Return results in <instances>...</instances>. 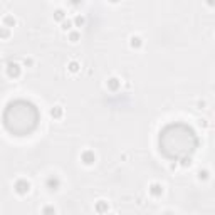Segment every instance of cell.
<instances>
[{"label":"cell","instance_id":"obj_12","mask_svg":"<svg viewBox=\"0 0 215 215\" xmlns=\"http://www.w3.org/2000/svg\"><path fill=\"white\" fill-rule=\"evenodd\" d=\"M69 41L71 42H77L79 41V32H71V34H69Z\"/></svg>","mask_w":215,"mask_h":215},{"label":"cell","instance_id":"obj_6","mask_svg":"<svg viewBox=\"0 0 215 215\" xmlns=\"http://www.w3.org/2000/svg\"><path fill=\"white\" fill-rule=\"evenodd\" d=\"M119 79L118 77H111L109 81H108V88H109L111 91H118V88H119Z\"/></svg>","mask_w":215,"mask_h":215},{"label":"cell","instance_id":"obj_9","mask_svg":"<svg viewBox=\"0 0 215 215\" xmlns=\"http://www.w3.org/2000/svg\"><path fill=\"white\" fill-rule=\"evenodd\" d=\"M64 17H66V14H64V10H61V9L54 12V19H56V20H64Z\"/></svg>","mask_w":215,"mask_h":215},{"label":"cell","instance_id":"obj_11","mask_svg":"<svg viewBox=\"0 0 215 215\" xmlns=\"http://www.w3.org/2000/svg\"><path fill=\"white\" fill-rule=\"evenodd\" d=\"M141 46V39L140 37H131V47H140Z\"/></svg>","mask_w":215,"mask_h":215},{"label":"cell","instance_id":"obj_7","mask_svg":"<svg viewBox=\"0 0 215 215\" xmlns=\"http://www.w3.org/2000/svg\"><path fill=\"white\" fill-rule=\"evenodd\" d=\"M51 116H52V118H56V119H59V118L62 116V108H61V106H56V108H52V111H51Z\"/></svg>","mask_w":215,"mask_h":215},{"label":"cell","instance_id":"obj_15","mask_svg":"<svg viewBox=\"0 0 215 215\" xmlns=\"http://www.w3.org/2000/svg\"><path fill=\"white\" fill-rule=\"evenodd\" d=\"M71 27H72V22H71V20L62 22V30H71Z\"/></svg>","mask_w":215,"mask_h":215},{"label":"cell","instance_id":"obj_5","mask_svg":"<svg viewBox=\"0 0 215 215\" xmlns=\"http://www.w3.org/2000/svg\"><path fill=\"white\" fill-rule=\"evenodd\" d=\"M59 178L57 177H51V178H47V188L49 190H57L59 188Z\"/></svg>","mask_w":215,"mask_h":215},{"label":"cell","instance_id":"obj_16","mask_svg":"<svg viewBox=\"0 0 215 215\" xmlns=\"http://www.w3.org/2000/svg\"><path fill=\"white\" fill-rule=\"evenodd\" d=\"M106 208H108V207L104 205V202H103V200H101L99 203H98V207H96V210H98V212H104Z\"/></svg>","mask_w":215,"mask_h":215},{"label":"cell","instance_id":"obj_13","mask_svg":"<svg viewBox=\"0 0 215 215\" xmlns=\"http://www.w3.org/2000/svg\"><path fill=\"white\" fill-rule=\"evenodd\" d=\"M84 22H86V20H84V17H81V15H77L76 19H74V24H76L77 27H81V25L84 24Z\"/></svg>","mask_w":215,"mask_h":215},{"label":"cell","instance_id":"obj_20","mask_svg":"<svg viewBox=\"0 0 215 215\" xmlns=\"http://www.w3.org/2000/svg\"><path fill=\"white\" fill-rule=\"evenodd\" d=\"M109 2H113V4H116V2H119V0H109Z\"/></svg>","mask_w":215,"mask_h":215},{"label":"cell","instance_id":"obj_3","mask_svg":"<svg viewBox=\"0 0 215 215\" xmlns=\"http://www.w3.org/2000/svg\"><path fill=\"white\" fill-rule=\"evenodd\" d=\"M150 193H151L153 197H160V195L163 193V187L160 183H151L150 185Z\"/></svg>","mask_w":215,"mask_h":215},{"label":"cell","instance_id":"obj_14","mask_svg":"<svg viewBox=\"0 0 215 215\" xmlns=\"http://www.w3.org/2000/svg\"><path fill=\"white\" fill-rule=\"evenodd\" d=\"M69 71H72V72H77V71H79V64H77V62H71V64H69Z\"/></svg>","mask_w":215,"mask_h":215},{"label":"cell","instance_id":"obj_1","mask_svg":"<svg viewBox=\"0 0 215 215\" xmlns=\"http://www.w3.org/2000/svg\"><path fill=\"white\" fill-rule=\"evenodd\" d=\"M29 190H30V183L27 182V180H19L15 183V192L19 195H25L29 193Z\"/></svg>","mask_w":215,"mask_h":215},{"label":"cell","instance_id":"obj_10","mask_svg":"<svg viewBox=\"0 0 215 215\" xmlns=\"http://www.w3.org/2000/svg\"><path fill=\"white\" fill-rule=\"evenodd\" d=\"M9 35H10L9 27H0V37H2V39H7Z\"/></svg>","mask_w":215,"mask_h":215},{"label":"cell","instance_id":"obj_19","mask_svg":"<svg viewBox=\"0 0 215 215\" xmlns=\"http://www.w3.org/2000/svg\"><path fill=\"white\" fill-rule=\"evenodd\" d=\"M25 66H32V61H30V59H25Z\"/></svg>","mask_w":215,"mask_h":215},{"label":"cell","instance_id":"obj_17","mask_svg":"<svg viewBox=\"0 0 215 215\" xmlns=\"http://www.w3.org/2000/svg\"><path fill=\"white\" fill-rule=\"evenodd\" d=\"M200 178H203V180H207V177H208V172H200Z\"/></svg>","mask_w":215,"mask_h":215},{"label":"cell","instance_id":"obj_2","mask_svg":"<svg viewBox=\"0 0 215 215\" xmlns=\"http://www.w3.org/2000/svg\"><path fill=\"white\" fill-rule=\"evenodd\" d=\"M7 74H9L10 77H19V76H20V66L15 64V62H10L9 67H7Z\"/></svg>","mask_w":215,"mask_h":215},{"label":"cell","instance_id":"obj_8","mask_svg":"<svg viewBox=\"0 0 215 215\" xmlns=\"http://www.w3.org/2000/svg\"><path fill=\"white\" fill-rule=\"evenodd\" d=\"M4 22H5V27H14L15 25V19L12 15H7L5 19H4Z\"/></svg>","mask_w":215,"mask_h":215},{"label":"cell","instance_id":"obj_4","mask_svg":"<svg viewBox=\"0 0 215 215\" xmlns=\"http://www.w3.org/2000/svg\"><path fill=\"white\" fill-rule=\"evenodd\" d=\"M81 158H83V161L86 163V165H93L94 160H96V156H94V153H93V151H84Z\"/></svg>","mask_w":215,"mask_h":215},{"label":"cell","instance_id":"obj_18","mask_svg":"<svg viewBox=\"0 0 215 215\" xmlns=\"http://www.w3.org/2000/svg\"><path fill=\"white\" fill-rule=\"evenodd\" d=\"M71 2H72L74 5H77V4H81V2H83V0H71Z\"/></svg>","mask_w":215,"mask_h":215}]
</instances>
